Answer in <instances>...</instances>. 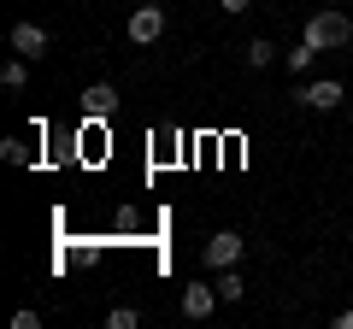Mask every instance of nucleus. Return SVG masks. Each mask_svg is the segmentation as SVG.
<instances>
[{
  "label": "nucleus",
  "mask_w": 353,
  "mask_h": 329,
  "mask_svg": "<svg viewBox=\"0 0 353 329\" xmlns=\"http://www.w3.org/2000/svg\"><path fill=\"white\" fill-rule=\"evenodd\" d=\"M0 159H6V164H30V147L18 136H6V141H0Z\"/></svg>",
  "instance_id": "obj_12"
},
{
  "label": "nucleus",
  "mask_w": 353,
  "mask_h": 329,
  "mask_svg": "<svg viewBox=\"0 0 353 329\" xmlns=\"http://www.w3.org/2000/svg\"><path fill=\"white\" fill-rule=\"evenodd\" d=\"M112 112H118V89H112V83H88V89H83V118H88V124H106Z\"/></svg>",
  "instance_id": "obj_5"
},
{
  "label": "nucleus",
  "mask_w": 353,
  "mask_h": 329,
  "mask_svg": "<svg viewBox=\"0 0 353 329\" xmlns=\"http://www.w3.org/2000/svg\"><path fill=\"white\" fill-rule=\"evenodd\" d=\"M165 36V6H136V12H130V41H136V47H153V41Z\"/></svg>",
  "instance_id": "obj_3"
},
{
  "label": "nucleus",
  "mask_w": 353,
  "mask_h": 329,
  "mask_svg": "<svg viewBox=\"0 0 353 329\" xmlns=\"http://www.w3.org/2000/svg\"><path fill=\"white\" fill-rule=\"evenodd\" d=\"M24 83H30V59H24V53H12V59L0 65V89H6V94H18Z\"/></svg>",
  "instance_id": "obj_8"
},
{
  "label": "nucleus",
  "mask_w": 353,
  "mask_h": 329,
  "mask_svg": "<svg viewBox=\"0 0 353 329\" xmlns=\"http://www.w3.org/2000/svg\"><path fill=\"white\" fill-rule=\"evenodd\" d=\"M212 312H218V288L212 282H189V288H183V317L201 323V317H212Z\"/></svg>",
  "instance_id": "obj_6"
},
{
  "label": "nucleus",
  "mask_w": 353,
  "mask_h": 329,
  "mask_svg": "<svg viewBox=\"0 0 353 329\" xmlns=\"http://www.w3.org/2000/svg\"><path fill=\"white\" fill-rule=\"evenodd\" d=\"M218 6H224L230 18H241V12H248V6H253V0H218Z\"/></svg>",
  "instance_id": "obj_14"
},
{
  "label": "nucleus",
  "mask_w": 353,
  "mask_h": 329,
  "mask_svg": "<svg viewBox=\"0 0 353 329\" xmlns=\"http://www.w3.org/2000/svg\"><path fill=\"white\" fill-rule=\"evenodd\" d=\"M106 323H112V329H136L141 312H136V306H112V312H106Z\"/></svg>",
  "instance_id": "obj_13"
},
{
  "label": "nucleus",
  "mask_w": 353,
  "mask_h": 329,
  "mask_svg": "<svg viewBox=\"0 0 353 329\" xmlns=\"http://www.w3.org/2000/svg\"><path fill=\"white\" fill-rule=\"evenodd\" d=\"M312 59H318V47H312V41H294V47L289 53H283V65H289V76H306V71H312Z\"/></svg>",
  "instance_id": "obj_9"
},
{
  "label": "nucleus",
  "mask_w": 353,
  "mask_h": 329,
  "mask_svg": "<svg viewBox=\"0 0 353 329\" xmlns=\"http://www.w3.org/2000/svg\"><path fill=\"white\" fill-rule=\"evenodd\" d=\"M12 53H24V59L36 65L41 53H48V30H41V24H30V18H24V24H12Z\"/></svg>",
  "instance_id": "obj_7"
},
{
  "label": "nucleus",
  "mask_w": 353,
  "mask_h": 329,
  "mask_svg": "<svg viewBox=\"0 0 353 329\" xmlns=\"http://www.w3.org/2000/svg\"><path fill=\"white\" fill-rule=\"evenodd\" d=\"M336 329H353V306H347V312H336Z\"/></svg>",
  "instance_id": "obj_15"
},
{
  "label": "nucleus",
  "mask_w": 353,
  "mask_h": 329,
  "mask_svg": "<svg viewBox=\"0 0 353 329\" xmlns=\"http://www.w3.org/2000/svg\"><path fill=\"white\" fill-rule=\"evenodd\" d=\"M301 36L312 41L318 53H330V47H347V41H353V18L330 6V12H312V18H306V30H301Z\"/></svg>",
  "instance_id": "obj_1"
},
{
  "label": "nucleus",
  "mask_w": 353,
  "mask_h": 329,
  "mask_svg": "<svg viewBox=\"0 0 353 329\" xmlns=\"http://www.w3.org/2000/svg\"><path fill=\"white\" fill-rule=\"evenodd\" d=\"M241 247H248V241H241L236 229H218V235H212V241H206V247H201V259H206V265H212V270H230V265H236V259H241Z\"/></svg>",
  "instance_id": "obj_4"
},
{
  "label": "nucleus",
  "mask_w": 353,
  "mask_h": 329,
  "mask_svg": "<svg viewBox=\"0 0 353 329\" xmlns=\"http://www.w3.org/2000/svg\"><path fill=\"white\" fill-rule=\"evenodd\" d=\"M212 288H218V300H224V306H236V300H241V294H248V282H241V277H236V265H230V270H224V277H218V282H212Z\"/></svg>",
  "instance_id": "obj_11"
},
{
  "label": "nucleus",
  "mask_w": 353,
  "mask_h": 329,
  "mask_svg": "<svg viewBox=\"0 0 353 329\" xmlns=\"http://www.w3.org/2000/svg\"><path fill=\"white\" fill-rule=\"evenodd\" d=\"M241 59H248V71H265V65L277 59V47H271V36H259V41H248V47H241Z\"/></svg>",
  "instance_id": "obj_10"
},
{
  "label": "nucleus",
  "mask_w": 353,
  "mask_h": 329,
  "mask_svg": "<svg viewBox=\"0 0 353 329\" xmlns=\"http://www.w3.org/2000/svg\"><path fill=\"white\" fill-rule=\"evenodd\" d=\"M294 100L312 106V112H336L341 100H347V89H341L336 76H318V83H306V89H294Z\"/></svg>",
  "instance_id": "obj_2"
}]
</instances>
